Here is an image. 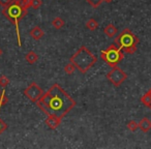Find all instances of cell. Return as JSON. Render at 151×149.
I'll use <instances>...</instances> for the list:
<instances>
[{
	"mask_svg": "<svg viewBox=\"0 0 151 149\" xmlns=\"http://www.w3.org/2000/svg\"><path fill=\"white\" fill-rule=\"evenodd\" d=\"M36 105L48 116L62 119L75 108L76 101L59 84H54L38 99Z\"/></svg>",
	"mask_w": 151,
	"mask_h": 149,
	"instance_id": "6da1fadb",
	"label": "cell"
},
{
	"mask_svg": "<svg viewBox=\"0 0 151 149\" xmlns=\"http://www.w3.org/2000/svg\"><path fill=\"white\" fill-rule=\"evenodd\" d=\"M69 61L78 68L82 73H86L95 63L97 62V57L92 54L88 48L82 46L73 56L69 58Z\"/></svg>",
	"mask_w": 151,
	"mask_h": 149,
	"instance_id": "7a4b0ae2",
	"label": "cell"
},
{
	"mask_svg": "<svg viewBox=\"0 0 151 149\" xmlns=\"http://www.w3.org/2000/svg\"><path fill=\"white\" fill-rule=\"evenodd\" d=\"M27 14H28L27 9H23L22 7H20L19 5L17 4V2H16V0H13L12 4H9V6H6V7H3V9H2V15L5 16V18L15 25L19 47H22L19 24H20V21H21Z\"/></svg>",
	"mask_w": 151,
	"mask_h": 149,
	"instance_id": "3957f363",
	"label": "cell"
},
{
	"mask_svg": "<svg viewBox=\"0 0 151 149\" xmlns=\"http://www.w3.org/2000/svg\"><path fill=\"white\" fill-rule=\"evenodd\" d=\"M115 45L122 50V52H125L126 54H134L137 51V47L139 44V38L136 34L132 32V30L125 28L121 31V33L118 34V36L114 40Z\"/></svg>",
	"mask_w": 151,
	"mask_h": 149,
	"instance_id": "277c9868",
	"label": "cell"
},
{
	"mask_svg": "<svg viewBox=\"0 0 151 149\" xmlns=\"http://www.w3.org/2000/svg\"><path fill=\"white\" fill-rule=\"evenodd\" d=\"M101 59L105 61L107 64H109L111 67H114L118 65L124 58V53L120 48H118L115 44L110 45L107 49L103 50L101 52Z\"/></svg>",
	"mask_w": 151,
	"mask_h": 149,
	"instance_id": "5b68a950",
	"label": "cell"
},
{
	"mask_svg": "<svg viewBox=\"0 0 151 149\" xmlns=\"http://www.w3.org/2000/svg\"><path fill=\"white\" fill-rule=\"evenodd\" d=\"M106 78H107L114 86L119 87L120 85L127 79V75H126L125 71H123L120 67H118L117 65H116V66L113 67V69H112L111 71H109V73H107Z\"/></svg>",
	"mask_w": 151,
	"mask_h": 149,
	"instance_id": "8992f818",
	"label": "cell"
},
{
	"mask_svg": "<svg viewBox=\"0 0 151 149\" xmlns=\"http://www.w3.org/2000/svg\"><path fill=\"white\" fill-rule=\"evenodd\" d=\"M24 94H25L31 101L36 103V101H38V99L44 94V91L38 86L37 83L33 82L24 90Z\"/></svg>",
	"mask_w": 151,
	"mask_h": 149,
	"instance_id": "52a82bcc",
	"label": "cell"
},
{
	"mask_svg": "<svg viewBox=\"0 0 151 149\" xmlns=\"http://www.w3.org/2000/svg\"><path fill=\"white\" fill-rule=\"evenodd\" d=\"M61 118L57 117V116H49L46 120H45V123L48 125L49 128L51 130H56L59 125L61 124Z\"/></svg>",
	"mask_w": 151,
	"mask_h": 149,
	"instance_id": "ba28073f",
	"label": "cell"
},
{
	"mask_svg": "<svg viewBox=\"0 0 151 149\" xmlns=\"http://www.w3.org/2000/svg\"><path fill=\"white\" fill-rule=\"evenodd\" d=\"M44 35H45L44 30L40 29V26H34V27L30 30V36L35 40H40Z\"/></svg>",
	"mask_w": 151,
	"mask_h": 149,
	"instance_id": "9c48e42d",
	"label": "cell"
},
{
	"mask_svg": "<svg viewBox=\"0 0 151 149\" xmlns=\"http://www.w3.org/2000/svg\"><path fill=\"white\" fill-rule=\"evenodd\" d=\"M139 128L143 132H148L151 130V121L147 117H144L140 122H139Z\"/></svg>",
	"mask_w": 151,
	"mask_h": 149,
	"instance_id": "30bf717a",
	"label": "cell"
},
{
	"mask_svg": "<svg viewBox=\"0 0 151 149\" xmlns=\"http://www.w3.org/2000/svg\"><path fill=\"white\" fill-rule=\"evenodd\" d=\"M104 32H105V34L108 36L109 38H112L114 37V36L117 34V28L115 27V26L113 25V24H108L107 26L105 27V29H104Z\"/></svg>",
	"mask_w": 151,
	"mask_h": 149,
	"instance_id": "8fae6325",
	"label": "cell"
},
{
	"mask_svg": "<svg viewBox=\"0 0 151 149\" xmlns=\"http://www.w3.org/2000/svg\"><path fill=\"white\" fill-rule=\"evenodd\" d=\"M25 60L27 61L29 64H34V63L38 61V55L36 54L34 51H29V52L25 55Z\"/></svg>",
	"mask_w": 151,
	"mask_h": 149,
	"instance_id": "7c38bea8",
	"label": "cell"
},
{
	"mask_svg": "<svg viewBox=\"0 0 151 149\" xmlns=\"http://www.w3.org/2000/svg\"><path fill=\"white\" fill-rule=\"evenodd\" d=\"M141 103L147 107L148 109L151 110V88L148 92H146L142 97H141Z\"/></svg>",
	"mask_w": 151,
	"mask_h": 149,
	"instance_id": "4fadbf2b",
	"label": "cell"
},
{
	"mask_svg": "<svg viewBox=\"0 0 151 149\" xmlns=\"http://www.w3.org/2000/svg\"><path fill=\"white\" fill-rule=\"evenodd\" d=\"M86 27L87 29H89L90 31H94L99 28V23L94 18H90L88 21L86 22Z\"/></svg>",
	"mask_w": 151,
	"mask_h": 149,
	"instance_id": "5bb4252c",
	"label": "cell"
},
{
	"mask_svg": "<svg viewBox=\"0 0 151 149\" xmlns=\"http://www.w3.org/2000/svg\"><path fill=\"white\" fill-rule=\"evenodd\" d=\"M52 26L57 30L61 29V28L64 26V20H63L62 18H60V17L54 18V19H53V21H52Z\"/></svg>",
	"mask_w": 151,
	"mask_h": 149,
	"instance_id": "9a60e30c",
	"label": "cell"
},
{
	"mask_svg": "<svg viewBox=\"0 0 151 149\" xmlns=\"http://www.w3.org/2000/svg\"><path fill=\"white\" fill-rule=\"evenodd\" d=\"M30 1L31 0H16L17 4L23 9H28L30 7Z\"/></svg>",
	"mask_w": 151,
	"mask_h": 149,
	"instance_id": "2e32d148",
	"label": "cell"
},
{
	"mask_svg": "<svg viewBox=\"0 0 151 149\" xmlns=\"http://www.w3.org/2000/svg\"><path fill=\"white\" fill-rule=\"evenodd\" d=\"M7 101H9V97L5 94V90H2L1 91V94H0V109H1L2 106L6 105Z\"/></svg>",
	"mask_w": 151,
	"mask_h": 149,
	"instance_id": "e0dca14e",
	"label": "cell"
},
{
	"mask_svg": "<svg viewBox=\"0 0 151 149\" xmlns=\"http://www.w3.org/2000/svg\"><path fill=\"white\" fill-rule=\"evenodd\" d=\"M127 128L130 130V132H136L137 130L139 128V124L137 123L134 120H130V121L127 122Z\"/></svg>",
	"mask_w": 151,
	"mask_h": 149,
	"instance_id": "ac0fdd59",
	"label": "cell"
},
{
	"mask_svg": "<svg viewBox=\"0 0 151 149\" xmlns=\"http://www.w3.org/2000/svg\"><path fill=\"white\" fill-rule=\"evenodd\" d=\"M75 69H76V66L71 62L64 66V71H65V73H67V75H71V73L75 71Z\"/></svg>",
	"mask_w": 151,
	"mask_h": 149,
	"instance_id": "d6986e66",
	"label": "cell"
},
{
	"mask_svg": "<svg viewBox=\"0 0 151 149\" xmlns=\"http://www.w3.org/2000/svg\"><path fill=\"white\" fill-rule=\"evenodd\" d=\"M9 84V80L7 79L6 76H0V86L2 87V88H5L7 85Z\"/></svg>",
	"mask_w": 151,
	"mask_h": 149,
	"instance_id": "ffe728a7",
	"label": "cell"
},
{
	"mask_svg": "<svg viewBox=\"0 0 151 149\" xmlns=\"http://www.w3.org/2000/svg\"><path fill=\"white\" fill-rule=\"evenodd\" d=\"M42 3V0H31V1H30V7H32V9H37L40 7Z\"/></svg>",
	"mask_w": 151,
	"mask_h": 149,
	"instance_id": "44dd1931",
	"label": "cell"
},
{
	"mask_svg": "<svg viewBox=\"0 0 151 149\" xmlns=\"http://www.w3.org/2000/svg\"><path fill=\"white\" fill-rule=\"evenodd\" d=\"M86 1L88 2L89 5H91L94 9H97L101 4V2H103V0H86Z\"/></svg>",
	"mask_w": 151,
	"mask_h": 149,
	"instance_id": "7402d4cb",
	"label": "cell"
},
{
	"mask_svg": "<svg viewBox=\"0 0 151 149\" xmlns=\"http://www.w3.org/2000/svg\"><path fill=\"white\" fill-rule=\"evenodd\" d=\"M7 128V124L5 123L4 121H3L2 119H1V118H0V135L2 134L3 132H4L5 130H6Z\"/></svg>",
	"mask_w": 151,
	"mask_h": 149,
	"instance_id": "603a6c76",
	"label": "cell"
},
{
	"mask_svg": "<svg viewBox=\"0 0 151 149\" xmlns=\"http://www.w3.org/2000/svg\"><path fill=\"white\" fill-rule=\"evenodd\" d=\"M12 2H13V0H0V5L2 7H6L9 4H12Z\"/></svg>",
	"mask_w": 151,
	"mask_h": 149,
	"instance_id": "cb8c5ba5",
	"label": "cell"
},
{
	"mask_svg": "<svg viewBox=\"0 0 151 149\" xmlns=\"http://www.w3.org/2000/svg\"><path fill=\"white\" fill-rule=\"evenodd\" d=\"M104 2H106V3H111V2H113V0H103Z\"/></svg>",
	"mask_w": 151,
	"mask_h": 149,
	"instance_id": "d4e9b609",
	"label": "cell"
},
{
	"mask_svg": "<svg viewBox=\"0 0 151 149\" xmlns=\"http://www.w3.org/2000/svg\"><path fill=\"white\" fill-rule=\"evenodd\" d=\"M2 55V50H1V48H0V56Z\"/></svg>",
	"mask_w": 151,
	"mask_h": 149,
	"instance_id": "484cf974",
	"label": "cell"
},
{
	"mask_svg": "<svg viewBox=\"0 0 151 149\" xmlns=\"http://www.w3.org/2000/svg\"><path fill=\"white\" fill-rule=\"evenodd\" d=\"M0 94H1V90H0Z\"/></svg>",
	"mask_w": 151,
	"mask_h": 149,
	"instance_id": "4316f807",
	"label": "cell"
}]
</instances>
